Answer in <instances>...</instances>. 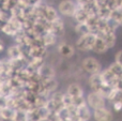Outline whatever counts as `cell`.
Segmentation results:
<instances>
[{
  "instance_id": "cell-12",
  "label": "cell",
  "mask_w": 122,
  "mask_h": 121,
  "mask_svg": "<svg viewBox=\"0 0 122 121\" xmlns=\"http://www.w3.org/2000/svg\"><path fill=\"white\" fill-rule=\"evenodd\" d=\"M97 35L100 36V38H102L104 41H105V43L107 44L108 48H112V47L115 46V44H116L117 38H116V33H115V31L106 32V33H102V32H99Z\"/></svg>"
},
{
  "instance_id": "cell-20",
  "label": "cell",
  "mask_w": 122,
  "mask_h": 121,
  "mask_svg": "<svg viewBox=\"0 0 122 121\" xmlns=\"http://www.w3.org/2000/svg\"><path fill=\"white\" fill-rule=\"evenodd\" d=\"M115 62L122 66V50H118L115 55Z\"/></svg>"
},
{
  "instance_id": "cell-4",
  "label": "cell",
  "mask_w": 122,
  "mask_h": 121,
  "mask_svg": "<svg viewBox=\"0 0 122 121\" xmlns=\"http://www.w3.org/2000/svg\"><path fill=\"white\" fill-rule=\"evenodd\" d=\"M77 9V4L72 0H62L58 5L60 14L64 15V16H75Z\"/></svg>"
},
{
  "instance_id": "cell-2",
  "label": "cell",
  "mask_w": 122,
  "mask_h": 121,
  "mask_svg": "<svg viewBox=\"0 0 122 121\" xmlns=\"http://www.w3.org/2000/svg\"><path fill=\"white\" fill-rule=\"evenodd\" d=\"M81 68L86 73H88L89 75L93 74H99L102 71V66L100 63V61L94 57H86L82 59L81 61Z\"/></svg>"
},
{
  "instance_id": "cell-16",
  "label": "cell",
  "mask_w": 122,
  "mask_h": 121,
  "mask_svg": "<svg viewBox=\"0 0 122 121\" xmlns=\"http://www.w3.org/2000/svg\"><path fill=\"white\" fill-rule=\"evenodd\" d=\"M43 39V43H44V46L45 47H48L51 46V45H54L56 43V41H57V35H56L55 33H53V32H45L44 35L42 36Z\"/></svg>"
},
{
  "instance_id": "cell-17",
  "label": "cell",
  "mask_w": 122,
  "mask_h": 121,
  "mask_svg": "<svg viewBox=\"0 0 122 121\" xmlns=\"http://www.w3.org/2000/svg\"><path fill=\"white\" fill-rule=\"evenodd\" d=\"M107 101H109L112 104V103H122V90L114 88Z\"/></svg>"
},
{
  "instance_id": "cell-22",
  "label": "cell",
  "mask_w": 122,
  "mask_h": 121,
  "mask_svg": "<svg viewBox=\"0 0 122 121\" xmlns=\"http://www.w3.org/2000/svg\"><path fill=\"white\" fill-rule=\"evenodd\" d=\"M39 121H51V118L48 117V118H41Z\"/></svg>"
},
{
  "instance_id": "cell-10",
  "label": "cell",
  "mask_w": 122,
  "mask_h": 121,
  "mask_svg": "<svg viewBox=\"0 0 122 121\" xmlns=\"http://www.w3.org/2000/svg\"><path fill=\"white\" fill-rule=\"evenodd\" d=\"M58 53L64 58H71L75 54V48L66 42H62L58 45Z\"/></svg>"
},
{
  "instance_id": "cell-3",
  "label": "cell",
  "mask_w": 122,
  "mask_h": 121,
  "mask_svg": "<svg viewBox=\"0 0 122 121\" xmlns=\"http://www.w3.org/2000/svg\"><path fill=\"white\" fill-rule=\"evenodd\" d=\"M87 104L90 107L92 111H95V109H100V108H104L106 107V99L104 98L102 94L97 93V92L91 91L87 94Z\"/></svg>"
},
{
  "instance_id": "cell-14",
  "label": "cell",
  "mask_w": 122,
  "mask_h": 121,
  "mask_svg": "<svg viewBox=\"0 0 122 121\" xmlns=\"http://www.w3.org/2000/svg\"><path fill=\"white\" fill-rule=\"evenodd\" d=\"M92 109L88 106V104H85L77 108V115L82 121H89L92 117Z\"/></svg>"
},
{
  "instance_id": "cell-1",
  "label": "cell",
  "mask_w": 122,
  "mask_h": 121,
  "mask_svg": "<svg viewBox=\"0 0 122 121\" xmlns=\"http://www.w3.org/2000/svg\"><path fill=\"white\" fill-rule=\"evenodd\" d=\"M97 34L88 33L86 35H81L77 39L75 43V46L80 51H90L93 49L94 43L97 41Z\"/></svg>"
},
{
  "instance_id": "cell-6",
  "label": "cell",
  "mask_w": 122,
  "mask_h": 121,
  "mask_svg": "<svg viewBox=\"0 0 122 121\" xmlns=\"http://www.w3.org/2000/svg\"><path fill=\"white\" fill-rule=\"evenodd\" d=\"M101 76H102V81H103V83L105 84L106 86H108V87H110V88L116 87L118 77L112 72V70H110L109 68H107V69L102 71Z\"/></svg>"
},
{
  "instance_id": "cell-11",
  "label": "cell",
  "mask_w": 122,
  "mask_h": 121,
  "mask_svg": "<svg viewBox=\"0 0 122 121\" xmlns=\"http://www.w3.org/2000/svg\"><path fill=\"white\" fill-rule=\"evenodd\" d=\"M43 17L49 23H53L54 20H56L58 17V13L53 6L49 5H44L43 6Z\"/></svg>"
},
{
  "instance_id": "cell-8",
  "label": "cell",
  "mask_w": 122,
  "mask_h": 121,
  "mask_svg": "<svg viewBox=\"0 0 122 121\" xmlns=\"http://www.w3.org/2000/svg\"><path fill=\"white\" fill-rule=\"evenodd\" d=\"M38 75L40 77V81H46V79L55 78V70L48 64H43L42 68L38 71Z\"/></svg>"
},
{
  "instance_id": "cell-23",
  "label": "cell",
  "mask_w": 122,
  "mask_h": 121,
  "mask_svg": "<svg viewBox=\"0 0 122 121\" xmlns=\"http://www.w3.org/2000/svg\"><path fill=\"white\" fill-rule=\"evenodd\" d=\"M3 49H4V44H3V42L1 41V47H0V50L3 51Z\"/></svg>"
},
{
  "instance_id": "cell-19",
  "label": "cell",
  "mask_w": 122,
  "mask_h": 121,
  "mask_svg": "<svg viewBox=\"0 0 122 121\" xmlns=\"http://www.w3.org/2000/svg\"><path fill=\"white\" fill-rule=\"evenodd\" d=\"M2 32L6 34V35H11V36H16L17 33L19 31H17L10 23H5L3 26H2Z\"/></svg>"
},
{
  "instance_id": "cell-21",
  "label": "cell",
  "mask_w": 122,
  "mask_h": 121,
  "mask_svg": "<svg viewBox=\"0 0 122 121\" xmlns=\"http://www.w3.org/2000/svg\"><path fill=\"white\" fill-rule=\"evenodd\" d=\"M112 109L115 111H120L122 109V103H112Z\"/></svg>"
},
{
  "instance_id": "cell-7",
  "label": "cell",
  "mask_w": 122,
  "mask_h": 121,
  "mask_svg": "<svg viewBox=\"0 0 122 121\" xmlns=\"http://www.w3.org/2000/svg\"><path fill=\"white\" fill-rule=\"evenodd\" d=\"M6 54H8V58L10 60H24L25 59V55H24L23 49L17 44L8 47Z\"/></svg>"
},
{
  "instance_id": "cell-24",
  "label": "cell",
  "mask_w": 122,
  "mask_h": 121,
  "mask_svg": "<svg viewBox=\"0 0 122 121\" xmlns=\"http://www.w3.org/2000/svg\"><path fill=\"white\" fill-rule=\"evenodd\" d=\"M120 26L122 27V19H121V21H120Z\"/></svg>"
},
{
  "instance_id": "cell-9",
  "label": "cell",
  "mask_w": 122,
  "mask_h": 121,
  "mask_svg": "<svg viewBox=\"0 0 122 121\" xmlns=\"http://www.w3.org/2000/svg\"><path fill=\"white\" fill-rule=\"evenodd\" d=\"M66 93L70 96H72L73 99L75 98H80L84 96V89L81 88V86L77 83H72L67 86L66 88Z\"/></svg>"
},
{
  "instance_id": "cell-15",
  "label": "cell",
  "mask_w": 122,
  "mask_h": 121,
  "mask_svg": "<svg viewBox=\"0 0 122 121\" xmlns=\"http://www.w3.org/2000/svg\"><path fill=\"white\" fill-rule=\"evenodd\" d=\"M108 49L109 48H108L107 44L105 43V41H104L102 38L97 36V41H95V43H94V46H93V49H92L93 53H95V54H104V53H106Z\"/></svg>"
},
{
  "instance_id": "cell-18",
  "label": "cell",
  "mask_w": 122,
  "mask_h": 121,
  "mask_svg": "<svg viewBox=\"0 0 122 121\" xmlns=\"http://www.w3.org/2000/svg\"><path fill=\"white\" fill-rule=\"evenodd\" d=\"M75 32H76V33L79 34V36H81V35H86V34H88V33H91L90 26H89L87 23H84V24H77V25L75 26Z\"/></svg>"
},
{
  "instance_id": "cell-13",
  "label": "cell",
  "mask_w": 122,
  "mask_h": 121,
  "mask_svg": "<svg viewBox=\"0 0 122 121\" xmlns=\"http://www.w3.org/2000/svg\"><path fill=\"white\" fill-rule=\"evenodd\" d=\"M15 111L16 109L11 108V107L6 106V105L1 104V109H0V116H1L2 120H8V121H13L15 116Z\"/></svg>"
},
{
  "instance_id": "cell-5",
  "label": "cell",
  "mask_w": 122,
  "mask_h": 121,
  "mask_svg": "<svg viewBox=\"0 0 122 121\" xmlns=\"http://www.w3.org/2000/svg\"><path fill=\"white\" fill-rule=\"evenodd\" d=\"M92 117L95 121H112L114 119L112 111L107 107L92 111Z\"/></svg>"
}]
</instances>
